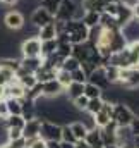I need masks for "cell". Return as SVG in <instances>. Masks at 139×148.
<instances>
[{
  "mask_svg": "<svg viewBox=\"0 0 139 148\" xmlns=\"http://www.w3.org/2000/svg\"><path fill=\"white\" fill-rule=\"evenodd\" d=\"M60 35H64L72 45H77V43H84V41H88L89 28H88L82 21L70 19V21H67V23H64V29H62Z\"/></svg>",
  "mask_w": 139,
  "mask_h": 148,
  "instance_id": "obj_1",
  "label": "cell"
},
{
  "mask_svg": "<svg viewBox=\"0 0 139 148\" xmlns=\"http://www.w3.org/2000/svg\"><path fill=\"white\" fill-rule=\"evenodd\" d=\"M122 90H138L139 88V69L138 67H129V69H120L119 83Z\"/></svg>",
  "mask_w": 139,
  "mask_h": 148,
  "instance_id": "obj_2",
  "label": "cell"
},
{
  "mask_svg": "<svg viewBox=\"0 0 139 148\" xmlns=\"http://www.w3.org/2000/svg\"><path fill=\"white\" fill-rule=\"evenodd\" d=\"M132 119H134V114H132V110L129 109L127 103H124V102H117V103H113L112 121H113L117 126H129Z\"/></svg>",
  "mask_w": 139,
  "mask_h": 148,
  "instance_id": "obj_3",
  "label": "cell"
},
{
  "mask_svg": "<svg viewBox=\"0 0 139 148\" xmlns=\"http://www.w3.org/2000/svg\"><path fill=\"white\" fill-rule=\"evenodd\" d=\"M40 136L45 141H60L62 140V124H57L52 121H41Z\"/></svg>",
  "mask_w": 139,
  "mask_h": 148,
  "instance_id": "obj_4",
  "label": "cell"
},
{
  "mask_svg": "<svg viewBox=\"0 0 139 148\" xmlns=\"http://www.w3.org/2000/svg\"><path fill=\"white\" fill-rule=\"evenodd\" d=\"M77 2L76 0H62L53 19L55 21H62V23H67L70 19H74V14H76V9H77Z\"/></svg>",
  "mask_w": 139,
  "mask_h": 148,
  "instance_id": "obj_5",
  "label": "cell"
},
{
  "mask_svg": "<svg viewBox=\"0 0 139 148\" xmlns=\"http://www.w3.org/2000/svg\"><path fill=\"white\" fill-rule=\"evenodd\" d=\"M21 55L22 57H41V40L38 36H29L21 43Z\"/></svg>",
  "mask_w": 139,
  "mask_h": 148,
  "instance_id": "obj_6",
  "label": "cell"
},
{
  "mask_svg": "<svg viewBox=\"0 0 139 148\" xmlns=\"http://www.w3.org/2000/svg\"><path fill=\"white\" fill-rule=\"evenodd\" d=\"M24 16L22 12L19 10H9L5 16H3V26L7 29H12V31H17V29H22L24 28Z\"/></svg>",
  "mask_w": 139,
  "mask_h": 148,
  "instance_id": "obj_7",
  "label": "cell"
},
{
  "mask_svg": "<svg viewBox=\"0 0 139 148\" xmlns=\"http://www.w3.org/2000/svg\"><path fill=\"white\" fill-rule=\"evenodd\" d=\"M122 36L125 38L127 43H134V41H139V19L138 17H132L129 23H125L122 28Z\"/></svg>",
  "mask_w": 139,
  "mask_h": 148,
  "instance_id": "obj_8",
  "label": "cell"
},
{
  "mask_svg": "<svg viewBox=\"0 0 139 148\" xmlns=\"http://www.w3.org/2000/svg\"><path fill=\"white\" fill-rule=\"evenodd\" d=\"M29 21H31V24H33L35 28H41V26L52 23V21H53V16H52L46 9H43L41 5H38L36 9H33Z\"/></svg>",
  "mask_w": 139,
  "mask_h": 148,
  "instance_id": "obj_9",
  "label": "cell"
},
{
  "mask_svg": "<svg viewBox=\"0 0 139 148\" xmlns=\"http://www.w3.org/2000/svg\"><path fill=\"white\" fill-rule=\"evenodd\" d=\"M41 84H43V97L45 98H59L65 91V88L57 79H52V81H46V83H41Z\"/></svg>",
  "mask_w": 139,
  "mask_h": 148,
  "instance_id": "obj_10",
  "label": "cell"
},
{
  "mask_svg": "<svg viewBox=\"0 0 139 148\" xmlns=\"http://www.w3.org/2000/svg\"><path fill=\"white\" fill-rule=\"evenodd\" d=\"M24 97H26V90L19 84L17 77L3 86V98H19V100H22Z\"/></svg>",
  "mask_w": 139,
  "mask_h": 148,
  "instance_id": "obj_11",
  "label": "cell"
},
{
  "mask_svg": "<svg viewBox=\"0 0 139 148\" xmlns=\"http://www.w3.org/2000/svg\"><path fill=\"white\" fill-rule=\"evenodd\" d=\"M88 81L93 83V84H96V86L102 88V90L110 88V83H108V79H106V74H105V67L103 66H98L93 73L89 74V76H88Z\"/></svg>",
  "mask_w": 139,
  "mask_h": 148,
  "instance_id": "obj_12",
  "label": "cell"
},
{
  "mask_svg": "<svg viewBox=\"0 0 139 148\" xmlns=\"http://www.w3.org/2000/svg\"><path fill=\"white\" fill-rule=\"evenodd\" d=\"M40 129H41V119H40V117L29 119V121H26V124H24V127H22V136H24L26 140L36 138V136H40Z\"/></svg>",
  "mask_w": 139,
  "mask_h": 148,
  "instance_id": "obj_13",
  "label": "cell"
},
{
  "mask_svg": "<svg viewBox=\"0 0 139 148\" xmlns=\"http://www.w3.org/2000/svg\"><path fill=\"white\" fill-rule=\"evenodd\" d=\"M43 64V57H21V71L35 74Z\"/></svg>",
  "mask_w": 139,
  "mask_h": 148,
  "instance_id": "obj_14",
  "label": "cell"
},
{
  "mask_svg": "<svg viewBox=\"0 0 139 148\" xmlns=\"http://www.w3.org/2000/svg\"><path fill=\"white\" fill-rule=\"evenodd\" d=\"M35 76L38 79V83H46V81H52V79L57 77V69H53L46 64H41V67L35 73Z\"/></svg>",
  "mask_w": 139,
  "mask_h": 148,
  "instance_id": "obj_15",
  "label": "cell"
},
{
  "mask_svg": "<svg viewBox=\"0 0 139 148\" xmlns=\"http://www.w3.org/2000/svg\"><path fill=\"white\" fill-rule=\"evenodd\" d=\"M16 77H17L19 84H21L24 90H31L33 86H36V84H38V79H36L35 74H31V73H22L21 69L17 71Z\"/></svg>",
  "mask_w": 139,
  "mask_h": 148,
  "instance_id": "obj_16",
  "label": "cell"
},
{
  "mask_svg": "<svg viewBox=\"0 0 139 148\" xmlns=\"http://www.w3.org/2000/svg\"><path fill=\"white\" fill-rule=\"evenodd\" d=\"M38 38H40L41 41L57 38V26H55V19H53L52 23H48V24H45V26L38 28Z\"/></svg>",
  "mask_w": 139,
  "mask_h": 148,
  "instance_id": "obj_17",
  "label": "cell"
},
{
  "mask_svg": "<svg viewBox=\"0 0 139 148\" xmlns=\"http://www.w3.org/2000/svg\"><path fill=\"white\" fill-rule=\"evenodd\" d=\"M84 84H86V83H76V81H72L69 86L65 88L64 95H65V97L69 98L70 102H72L74 98H77V97L84 95Z\"/></svg>",
  "mask_w": 139,
  "mask_h": 148,
  "instance_id": "obj_18",
  "label": "cell"
},
{
  "mask_svg": "<svg viewBox=\"0 0 139 148\" xmlns=\"http://www.w3.org/2000/svg\"><path fill=\"white\" fill-rule=\"evenodd\" d=\"M24 124H26V121H24L22 115H7L3 119V127L5 129H12V127L14 129H22Z\"/></svg>",
  "mask_w": 139,
  "mask_h": 148,
  "instance_id": "obj_19",
  "label": "cell"
},
{
  "mask_svg": "<svg viewBox=\"0 0 139 148\" xmlns=\"http://www.w3.org/2000/svg\"><path fill=\"white\" fill-rule=\"evenodd\" d=\"M84 140L88 141V145H89L91 148L103 145V141H102V129H100V127L88 129V134H86V138H84Z\"/></svg>",
  "mask_w": 139,
  "mask_h": 148,
  "instance_id": "obj_20",
  "label": "cell"
},
{
  "mask_svg": "<svg viewBox=\"0 0 139 148\" xmlns=\"http://www.w3.org/2000/svg\"><path fill=\"white\" fill-rule=\"evenodd\" d=\"M0 67H5V69L12 71L14 74H17V71L21 69V59H16V57H2L0 59Z\"/></svg>",
  "mask_w": 139,
  "mask_h": 148,
  "instance_id": "obj_21",
  "label": "cell"
},
{
  "mask_svg": "<svg viewBox=\"0 0 139 148\" xmlns=\"http://www.w3.org/2000/svg\"><path fill=\"white\" fill-rule=\"evenodd\" d=\"M132 17H134V16H132V9H129V7H125V5L120 3L119 12H117V23H119V26L122 28V26H124L125 23H129Z\"/></svg>",
  "mask_w": 139,
  "mask_h": 148,
  "instance_id": "obj_22",
  "label": "cell"
},
{
  "mask_svg": "<svg viewBox=\"0 0 139 148\" xmlns=\"http://www.w3.org/2000/svg\"><path fill=\"white\" fill-rule=\"evenodd\" d=\"M57 47H59V40H57V38L41 41V57L45 59V57L52 55L53 52H57Z\"/></svg>",
  "mask_w": 139,
  "mask_h": 148,
  "instance_id": "obj_23",
  "label": "cell"
},
{
  "mask_svg": "<svg viewBox=\"0 0 139 148\" xmlns=\"http://www.w3.org/2000/svg\"><path fill=\"white\" fill-rule=\"evenodd\" d=\"M9 115H21L22 114V100L19 98H5Z\"/></svg>",
  "mask_w": 139,
  "mask_h": 148,
  "instance_id": "obj_24",
  "label": "cell"
},
{
  "mask_svg": "<svg viewBox=\"0 0 139 148\" xmlns=\"http://www.w3.org/2000/svg\"><path fill=\"white\" fill-rule=\"evenodd\" d=\"M105 67V74H106V79L110 84H117L119 83V76H120V67L113 66V64H106Z\"/></svg>",
  "mask_w": 139,
  "mask_h": 148,
  "instance_id": "obj_25",
  "label": "cell"
},
{
  "mask_svg": "<svg viewBox=\"0 0 139 148\" xmlns=\"http://www.w3.org/2000/svg\"><path fill=\"white\" fill-rule=\"evenodd\" d=\"M100 14H102V12L86 10V12H84V17H82V23H84L88 28H95V26L100 24Z\"/></svg>",
  "mask_w": 139,
  "mask_h": 148,
  "instance_id": "obj_26",
  "label": "cell"
},
{
  "mask_svg": "<svg viewBox=\"0 0 139 148\" xmlns=\"http://www.w3.org/2000/svg\"><path fill=\"white\" fill-rule=\"evenodd\" d=\"M69 126H70V129H72V133H74V136H76V140H84L86 138L88 127L81 121H74V122H70Z\"/></svg>",
  "mask_w": 139,
  "mask_h": 148,
  "instance_id": "obj_27",
  "label": "cell"
},
{
  "mask_svg": "<svg viewBox=\"0 0 139 148\" xmlns=\"http://www.w3.org/2000/svg\"><path fill=\"white\" fill-rule=\"evenodd\" d=\"M100 26H103V28H120L119 23H117V17H113L106 12L100 14Z\"/></svg>",
  "mask_w": 139,
  "mask_h": 148,
  "instance_id": "obj_28",
  "label": "cell"
},
{
  "mask_svg": "<svg viewBox=\"0 0 139 148\" xmlns=\"http://www.w3.org/2000/svg\"><path fill=\"white\" fill-rule=\"evenodd\" d=\"M102 93H103V90L98 88L96 84H93V83H89V81L84 84V95H86L88 98H98V97H102Z\"/></svg>",
  "mask_w": 139,
  "mask_h": 148,
  "instance_id": "obj_29",
  "label": "cell"
},
{
  "mask_svg": "<svg viewBox=\"0 0 139 148\" xmlns=\"http://www.w3.org/2000/svg\"><path fill=\"white\" fill-rule=\"evenodd\" d=\"M81 67V62L76 59V57H72V55H69L67 59H64V62H62V67L60 69H64V71H69V73H72V71H76V69H79Z\"/></svg>",
  "mask_w": 139,
  "mask_h": 148,
  "instance_id": "obj_30",
  "label": "cell"
},
{
  "mask_svg": "<svg viewBox=\"0 0 139 148\" xmlns=\"http://www.w3.org/2000/svg\"><path fill=\"white\" fill-rule=\"evenodd\" d=\"M102 107H103V98L102 97H98V98H89V102H88V107H86V112H89V114H96V112L102 110Z\"/></svg>",
  "mask_w": 139,
  "mask_h": 148,
  "instance_id": "obj_31",
  "label": "cell"
},
{
  "mask_svg": "<svg viewBox=\"0 0 139 148\" xmlns=\"http://www.w3.org/2000/svg\"><path fill=\"white\" fill-rule=\"evenodd\" d=\"M110 121H112V117H110L105 110H100V112H96V114H95V126H96V127H100V129L105 127Z\"/></svg>",
  "mask_w": 139,
  "mask_h": 148,
  "instance_id": "obj_32",
  "label": "cell"
},
{
  "mask_svg": "<svg viewBox=\"0 0 139 148\" xmlns=\"http://www.w3.org/2000/svg\"><path fill=\"white\" fill-rule=\"evenodd\" d=\"M60 2H62V0H40V5H41L43 9H46L52 16H55V12H57Z\"/></svg>",
  "mask_w": 139,
  "mask_h": 148,
  "instance_id": "obj_33",
  "label": "cell"
},
{
  "mask_svg": "<svg viewBox=\"0 0 139 148\" xmlns=\"http://www.w3.org/2000/svg\"><path fill=\"white\" fill-rule=\"evenodd\" d=\"M55 79H57L64 88H67L70 83H72V76H70V73L69 71H64V69H59V71H57V77H55Z\"/></svg>",
  "mask_w": 139,
  "mask_h": 148,
  "instance_id": "obj_34",
  "label": "cell"
},
{
  "mask_svg": "<svg viewBox=\"0 0 139 148\" xmlns=\"http://www.w3.org/2000/svg\"><path fill=\"white\" fill-rule=\"evenodd\" d=\"M88 102H89V98H88L86 95H81V97H77V98L72 100V105H74V109L77 112H82V110H86Z\"/></svg>",
  "mask_w": 139,
  "mask_h": 148,
  "instance_id": "obj_35",
  "label": "cell"
},
{
  "mask_svg": "<svg viewBox=\"0 0 139 148\" xmlns=\"http://www.w3.org/2000/svg\"><path fill=\"white\" fill-rule=\"evenodd\" d=\"M60 141H69V143H76V141H77L69 124H64V126H62V140H60Z\"/></svg>",
  "mask_w": 139,
  "mask_h": 148,
  "instance_id": "obj_36",
  "label": "cell"
},
{
  "mask_svg": "<svg viewBox=\"0 0 139 148\" xmlns=\"http://www.w3.org/2000/svg\"><path fill=\"white\" fill-rule=\"evenodd\" d=\"M70 76H72V81H76V83H88V74L82 71V67L72 71Z\"/></svg>",
  "mask_w": 139,
  "mask_h": 148,
  "instance_id": "obj_37",
  "label": "cell"
},
{
  "mask_svg": "<svg viewBox=\"0 0 139 148\" xmlns=\"http://www.w3.org/2000/svg\"><path fill=\"white\" fill-rule=\"evenodd\" d=\"M5 133H7V140L9 141H14V140H19V138H22V129H5Z\"/></svg>",
  "mask_w": 139,
  "mask_h": 148,
  "instance_id": "obj_38",
  "label": "cell"
},
{
  "mask_svg": "<svg viewBox=\"0 0 139 148\" xmlns=\"http://www.w3.org/2000/svg\"><path fill=\"white\" fill-rule=\"evenodd\" d=\"M129 129H131L132 136H139V117L134 115V119H132L131 124H129Z\"/></svg>",
  "mask_w": 139,
  "mask_h": 148,
  "instance_id": "obj_39",
  "label": "cell"
},
{
  "mask_svg": "<svg viewBox=\"0 0 139 148\" xmlns=\"http://www.w3.org/2000/svg\"><path fill=\"white\" fill-rule=\"evenodd\" d=\"M7 115H9V110H7V102H5V98H0V119L3 121Z\"/></svg>",
  "mask_w": 139,
  "mask_h": 148,
  "instance_id": "obj_40",
  "label": "cell"
},
{
  "mask_svg": "<svg viewBox=\"0 0 139 148\" xmlns=\"http://www.w3.org/2000/svg\"><path fill=\"white\" fill-rule=\"evenodd\" d=\"M14 148H26V138H19V140H14V141H9Z\"/></svg>",
  "mask_w": 139,
  "mask_h": 148,
  "instance_id": "obj_41",
  "label": "cell"
},
{
  "mask_svg": "<svg viewBox=\"0 0 139 148\" xmlns=\"http://www.w3.org/2000/svg\"><path fill=\"white\" fill-rule=\"evenodd\" d=\"M139 0H120V3L122 5H125V7H129V9H134L136 5H138Z\"/></svg>",
  "mask_w": 139,
  "mask_h": 148,
  "instance_id": "obj_42",
  "label": "cell"
},
{
  "mask_svg": "<svg viewBox=\"0 0 139 148\" xmlns=\"http://www.w3.org/2000/svg\"><path fill=\"white\" fill-rule=\"evenodd\" d=\"M74 148H91V147L88 145L86 140H77V141L74 143Z\"/></svg>",
  "mask_w": 139,
  "mask_h": 148,
  "instance_id": "obj_43",
  "label": "cell"
},
{
  "mask_svg": "<svg viewBox=\"0 0 139 148\" xmlns=\"http://www.w3.org/2000/svg\"><path fill=\"white\" fill-rule=\"evenodd\" d=\"M46 148H60V141H46Z\"/></svg>",
  "mask_w": 139,
  "mask_h": 148,
  "instance_id": "obj_44",
  "label": "cell"
},
{
  "mask_svg": "<svg viewBox=\"0 0 139 148\" xmlns=\"http://www.w3.org/2000/svg\"><path fill=\"white\" fill-rule=\"evenodd\" d=\"M60 148H74V143H69V141H60Z\"/></svg>",
  "mask_w": 139,
  "mask_h": 148,
  "instance_id": "obj_45",
  "label": "cell"
},
{
  "mask_svg": "<svg viewBox=\"0 0 139 148\" xmlns=\"http://www.w3.org/2000/svg\"><path fill=\"white\" fill-rule=\"evenodd\" d=\"M132 16H134V17H138V19H139V2H138V5H136V7L132 9Z\"/></svg>",
  "mask_w": 139,
  "mask_h": 148,
  "instance_id": "obj_46",
  "label": "cell"
},
{
  "mask_svg": "<svg viewBox=\"0 0 139 148\" xmlns=\"http://www.w3.org/2000/svg\"><path fill=\"white\" fill-rule=\"evenodd\" d=\"M19 0H2V3H5V5H16Z\"/></svg>",
  "mask_w": 139,
  "mask_h": 148,
  "instance_id": "obj_47",
  "label": "cell"
},
{
  "mask_svg": "<svg viewBox=\"0 0 139 148\" xmlns=\"http://www.w3.org/2000/svg\"><path fill=\"white\" fill-rule=\"evenodd\" d=\"M132 147L139 148V136H134V138H132Z\"/></svg>",
  "mask_w": 139,
  "mask_h": 148,
  "instance_id": "obj_48",
  "label": "cell"
},
{
  "mask_svg": "<svg viewBox=\"0 0 139 148\" xmlns=\"http://www.w3.org/2000/svg\"><path fill=\"white\" fill-rule=\"evenodd\" d=\"M0 148H14V147H12L9 141H7V143H2V145H0Z\"/></svg>",
  "mask_w": 139,
  "mask_h": 148,
  "instance_id": "obj_49",
  "label": "cell"
},
{
  "mask_svg": "<svg viewBox=\"0 0 139 148\" xmlns=\"http://www.w3.org/2000/svg\"><path fill=\"white\" fill-rule=\"evenodd\" d=\"M105 148H122V147H119V145H110V147H105Z\"/></svg>",
  "mask_w": 139,
  "mask_h": 148,
  "instance_id": "obj_50",
  "label": "cell"
},
{
  "mask_svg": "<svg viewBox=\"0 0 139 148\" xmlns=\"http://www.w3.org/2000/svg\"><path fill=\"white\" fill-rule=\"evenodd\" d=\"M93 148H105L103 145H100V147H93Z\"/></svg>",
  "mask_w": 139,
  "mask_h": 148,
  "instance_id": "obj_51",
  "label": "cell"
},
{
  "mask_svg": "<svg viewBox=\"0 0 139 148\" xmlns=\"http://www.w3.org/2000/svg\"><path fill=\"white\" fill-rule=\"evenodd\" d=\"M136 67H138V69H139V62H138V66H136Z\"/></svg>",
  "mask_w": 139,
  "mask_h": 148,
  "instance_id": "obj_52",
  "label": "cell"
},
{
  "mask_svg": "<svg viewBox=\"0 0 139 148\" xmlns=\"http://www.w3.org/2000/svg\"><path fill=\"white\" fill-rule=\"evenodd\" d=\"M132 148H136V147H132Z\"/></svg>",
  "mask_w": 139,
  "mask_h": 148,
  "instance_id": "obj_53",
  "label": "cell"
},
{
  "mask_svg": "<svg viewBox=\"0 0 139 148\" xmlns=\"http://www.w3.org/2000/svg\"><path fill=\"white\" fill-rule=\"evenodd\" d=\"M0 2H2V0H0Z\"/></svg>",
  "mask_w": 139,
  "mask_h": 148,
  "instance_id": "obj_54",
  "label": "cell"
}]
</instances>
